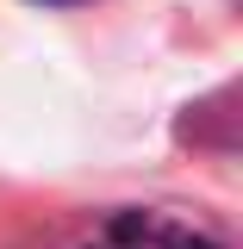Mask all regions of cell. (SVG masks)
<instances>
[{"label": "cell", "mask_w": 243, "mask_h": 249, "mask_svg": "<svg viewBox=\"0 0 243 249\" xmlns=\"http://www.w3.org/2000/svg\"><path fill=\"white\" fill-rule=\"evenodd\" d=\"M75 249H224L212 231L187 224L175 212H150V206H119L93 224Z\"/></svg>", "instance_id": "6da1fadb"}, {"label": "cell", "mask_w": 243, "mask_h": 249, "mask_svg": "<svg viewBox=\"0 0 243 249\" xmlns=\"http://www.w3.org/2000/svg\"><path fill=\"white\" fill-rule=\"evenodd\" d=\"M31 6H81V0H31Z\"/></svg>", "instance_id": "7a4b0ae2"}]
</instances>
